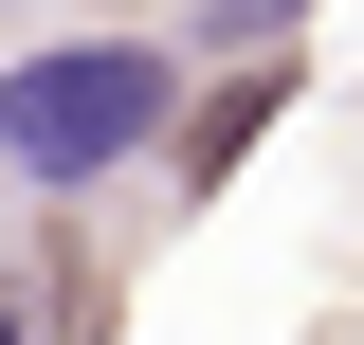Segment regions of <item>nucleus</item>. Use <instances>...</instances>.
Wrapping results in <instances>:
<instances>
[{"label":"nucleus","instance_id":"obj_1","mask_svg":"<svg viewBox=\"0 0 364 345\" xmlns=\"http://www.w3.org/2000/svg\"><path fill=\"white\" fill-rule=\"evenodd\" d=\"M182 128V55L164 37H73V55H18L0 73V164L18 182H109V164H146V146Z\"/></svg>","mask_w":364,"mask_h":345},{"label":"nucleus","instance_id":"obj_2","mask_svg":"<svg viewBox=\"0 0 364 345\" xmlns=\"http://www.w3.org/2000/svg\"><path fill=\"white\" fill-rule=\"evenodd\" d=\"M273 91H291V73H273V55H255V73H237V91H200V109H182V128H164V164H182V182H219L237 146L273 128Z\"/></svg>","mask_w":364,"mask_h":345},{"label":"nucleus","instance_id":"obj_3","mask_svg":"<svg viewBox=\"0 0 364 345\" xmlns=\"http://www.w3.org/2000/svg\"><path fill=\"white\" fill-rule=\"evenodd\" d=\"M291 18H310V0H200V37H219V55H237V37L273 55V37H291Z\"/></svg>","mask_w":364,"mask_h":345},{"label":"nucleus","instance_id":"obj_4","mask_svg":"<svg viewBox=\"0 0 364 345\" xmlns=\"http://www.w3.org/2000/svg\"><path fill=\"white\" fill-rule=\"evenodd\" d=\"M0 345H37V327H18V291H0Z\"/></svg>","mask_w":364,"mask_h":345}]
</instances>
